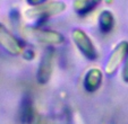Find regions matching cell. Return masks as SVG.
Listing matches in <instances>:
<instances>
[{
	"label": "cell",
	"mask_w": 128,
	"mask_h": 124,
	"mask_svg": "<svg viewBox=\"0 0 128 124\" xmlns=\"http://www.w3.org/2000/svg\"><path fill=\"white\" fill-rule=\"evenodd\" d=\"M32 117H33V111L30 104H26L25 107L22 110V120L26 123L32 121Z\"/></svg>",
	"instance_id": "10"
},
{
	"label": "cell",
	"mask_w": 128,
	"mask_h": 124,
	"mask_svg": "<svg viewBox=\"0 0 128 124\" xmlns=\"http://www.w3.org/2000/svg\"><path fill=\"white\" fill-rule=\"evenodd\" d=\"M99 26L101 32L109 33L114 26V17L109 10H104L101 12L99 18Z\"/></svg>",
	"instance_id": "9"
},
{
	"label": "cell",
	"mask_w": 128,
	"mask_h": 124,
	"mask_svg": "<svg viewBox=\"0 0 128 124\" xmlns=\"http://www.w3.org/2000/svg\"><path fill=\"white\" fill-rule=\"evenodd\" d=\"M46 0H27V2L32 6H39V5H42L44 3Z\"/></svg>",
	"instance_id": "12"
},
{
	"label": "cell",
	"mask_w": 128,
	"mask_h": 124,
	"mask_svg": "<svg viewBox=\"0 0 128 124\" xmlns=\"http://www.w3.org/2000/svg\"><path fill=\"white\" fill-rule=\"evenodd\" d=\"M53 60H54L53 50L52 49H48L42 55V59L40 61L39 68H38L36 79L39 81V84L44 85L50 80L53 70Z\"/></svg>",
	"instance_id": "5"
},
{
	"label": "cell",
	"mask_w": 128,
	"mask_h": 124,
	"mask_svg": "<svg viewBox=\"0 0 128 124\" xmlns=\"http://www.w3.org/2000/svg\"><path fill=\"white\" fill-rule=\"evenodd\" d=\"M23 34L31 40H34L42 44H46V45H60L65 42V37L59 32L52 31V29L25 27Z\"/></svg>",
	"instance_id": "1"
},
{
	"label": "cell",
	"mask_w": 128,
	"mask_h": 124,
	"mask_svg": "<svg viewBox=\"0 0 128 124\" xmlns=\"http://www.w3.org/2000/svg\"><path fill=\"white\" fill-rule=\"evenodd\" d=\"M122 79L125 82L128 84V55L125 60V63H124V68H122Z\"/></svg>",
	"instance_id": "11"
},
{
	"label": "cell",
	"mask_w": 128,
	"mask_h": 124,
	"mask_svg": "<svg viewBox=\"0 0 128 124\" xmlns=\"http://www.w3.org/2000/svg\"><path fill=\"white\" fill-rule=\"evenodd\" d=\"M128 55V42L122 41L112 51L111 55L109 57L106 64V72L108 74H112L117 71L119 65L125 62L126 58Z\"/></svg>",
	"instance_id": "4"
},
{
	"label": "cell",
	"mask_w": 128,
	"mask_h": 124,
	"mask_svg": "<svg viewBox=\"0 0 128 124\" xmlns=\"http://www.w3.org/2000/svg\"><path fill=\"white\" fill-rule=\"evenodd\" d=\"M102 0H75L74 1V10L80 15L92 11L94 8L101 3Z\"/></svg>",
	"instance_id": "8"
},
{
	"label": "cell",
	"mask_w": 128,
	"mask_h": 124,
	"mask_svg": "<svg viewBox=\"0 0 128 124\" xmlns=\"http://www.w3.org/2000/svg\"><path fill=\"white\" fill-rule=\"evenodd\" d=\"M66 10V3L62 1H51L44 2L42 5L34 6V8L25 12L26 17L31 19L35 18H48L64 12Z\"/></svg>",
	"instance_id": "2"
},
{
	"label": "cell",
	"mask_w": 128,
	"mask_h": 124,
	"mask_svg": "<svg viewBox=\"0 0 128 124\" xmlns=\"http://www.w3.org/2000/svg\"><path fill=\"white\" fill-rule=\"evenodd\" d=\"M72 40L76 48L85 58L90 60H94L98 58V51L93 44L92 40L83 29L75 28L72 32Z\"/></svg>",
	"instance_id": "3"
},
{
	"label": "cell",
	"mask_w": 128,
	"mask_h": 124,
	"mask_svg": "<svg viewBox=\"0 0 128 124\" xmlns=\"http://www.w3.org/2000/svg\"><path fill=\"white\" fill-rule=\"evenodd\" d=\"M0 46L12 55H20L23 52V45L20 42L1 24H0Z\"/></svg>",
	"instance_id": "6"
},
{
	"label": "cell",
	"mask_w": 128,
	"mask_h": 124,
	"mask_svg": "<svg viewBox=\"0 0 128 124\" xmlns=\"http://www.w3.org/2000/svg\"><path fill=\"white\" fill-rule=\"evenodd\" d=\"M102 80H103V74L101 70L98 68H92L86 72L84 77V87L87 91L93 93L96 91L101 87Z\"/></svg>",
	"instance_id": "7"
}]
</instances>
